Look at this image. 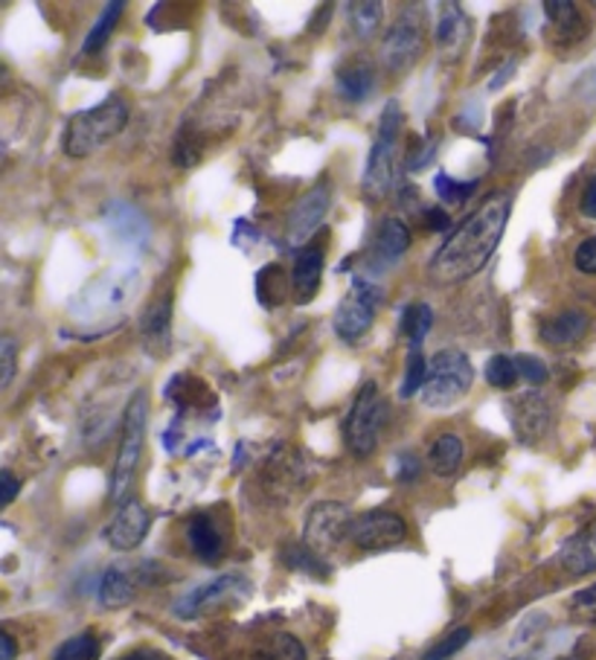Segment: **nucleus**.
<instances>
[{"label":"nucleus","mask_w":596,"mask_h":660,"mask_svg":"<svg viewBox=\"0 0 596 660\" xmlns=\"http://www.w3.org/2000/svg\"><path fill=\"white\" fill-rule=\"evenodd\" d=\"M513 213V196L506 189L491 193L475 213H468L460 227L443 242V248L430 256L428 274L437 286H460L484 270L491 254L498 250Z\"/></svg>","instance_id":"obj_1"},{"label":"nucleus","mask_w":596,"mask_h":660,"mask_svg":"<svg viewBox=\"0 0 596 660\" xmlns=\"http://www.w3.org/2000/svg\"><path fill=\"white\" fill-rule=\"evenodd\" d=\"M129 122V102L122 97H108L97 102L93 108L76 111L64 126V140L61 149L68 158H91L99 149H106L111 140L122 135V128Z\"/></svg>","instance_id":"obj_2"},{"label":"nucleus","mask_w":596,"mask_h":660,"mask_svg":"<svg viewBox=\"0 0 596 660\" xmlns=\"http://www.w3.org/2000/svg\"><path fill=\"white\" fill-rule=\"evenodd\" d=\"M146 428H149V391L140 387L135 396L129 398L126 413H122V434H120V451H117V463L111 472V486H108V498L111 503L129 501V489L135 483L137 465L143 457L146 445Z\"/></svg>","instance_id":"obj_3"},{"label":"nucleus","mask_w":596,"mask_h":660,"mask_svg":"<svg viewBox=\"0 0 596 660\" xmlns=\"http://www.w3.org/2000/svg\"><path fill=\"white\" fill-rule=\"evenodd\" d=\"M401 126H405V117H401V106L396 99H390L381 111V120H378V135L376 144L370 149V158H367V166H364V178H361V196L367 204L385 201V196L393 187V160H396V149H399V135Z\"/></svg>","instance_id":"obj_4"},{"label":"nucleus","mask_w":596,"mask_h":660,"mask_svg":"<svg viewBox=\"0 0 596 660\" xmlns=\"http://www.w3.org/2000/svg\"><path fill=\"white\" fill-rule=\"evenodd\" d=\"M471 382H475V367H471L468 355L460 349H439L428 361V378L419 393V402L425 407L446 411L471 391Z\"/></svg>","instance_id":"obj_5"},{"label":"nucleus","mask_w":596,"mask_h":660,"mask_svg":"<svg viewBox=\"0 0 596 660\" xmlns=\"http://www.w3.org/2000/svg\"><path fill=\"white\" fill-rule=\"evenodd\" d=\"M387 425V398L381 396L376 382H367L355 396L349 416L344 422V440L355 457H370L378 449L381 431Z\"/></svg>","instance_id":"obj_6"},{"label":"nucleus","mask_w":596,"mask_h":660,"mask_svg":"<svg viewBox=\"0 0 596 660\" xmlns=\"http://www.w3.org/2000/svg\"><path fill=\"white\" fill-rule=\"evenodd\" d=\"M381 301H385L381 286H376L372 279L355 277L347 297H344V301L338 303V308H335V317H332L335 335H338L340 341L364 338V335L372 329V323H376Z\"/></svg>","instance_id":"obj_7"},{"label":"nucleus","mask_w":596,"mask_h":660,"mask_svg":"<svg viewBox=\"0 0 596 660\" xmlns=\"http://www.w3.org/2000/svg\"><path fill=\"white\" fill-rule=\"evenodd\" d=\"M352 512L347 503L340 501H320L315 503L306 515V526H302V544L315 550L317 555L335 550L344 539H349L352 530Z\"/></svg>","instance_id":"obj_8"},{"label":"nucleus","mask_w":596,"mask_h":660,"mask_svg":"<svg viewBox=\"0 0 596 660\" xmlns=\"http://www.w3.org/2000/svg\"><path fill=\"white\" fill-rule=\"evenodd\" d=\"M329 207H332V180L324 178L317 180L315 187H311L309 193L291 207V213H288V248H302V245H309L311 236L324 227V218L326 213H329Z\"/></svg>","instance_id":"obj_9"},{"label":"nucleus","mask_w":596,"mask_h":660,"mask_svg":"<svg viewBox=\"0 0 596 660\" xmlns=\"http://www.w3.org/2000/svg\"><path fill=\"white\" fill-rule=\"evenodd\" d=\"M408 535V524L405 518L387 510L364 512L361 518H355L352 530H349V541L355 548L367 550V553H385L401 544Z\"/></svg>","instance_id":"obj_10"},{"label":"nucleus","mask_w":596,"mask_h":660,"mask_svg":"<svg viewBox=\"0 0 596 660\" xmlns=\"http://www.w3.org/2000/svg\"><path fill=\"white\" fill-rule=\"evenodd\" d=\"M250 593V582L239 573H227V577L212 579L207 585L189 591L183 600L175 602V614L178 617H198L212 608L227 605V602H242Z\"/></svg>","instance_id":"obj_11"},{"label":"nucleus","mask_w":596,"mask_h":660,"mask_svg":"<svg viewBox=\"0 0 596 660\" xmlns=\"http://www.w3.org/2000/svg\"><path fill=\"white\" fill-rule=\"evenodd\" d=\"M509 422H513V431L515 436H518V443H542L553 425L550 398L544 396L542 391H536V387L529 393H522V396H515L513 402H509Z\"/></svg>","instance_id":"obj_12"},{"label":"nucleus","mask_w":596,"mask_h":660,"mask_svg":"<svg viewBox=\"0 0 596 660\" xmlns=\"http://www.w3.org/2000/svg\"><path fill=\"white\" fill-rule=\"evenodd\" d=\"M419 56H423V27L410 18L393 23L381 41V61H385L387 73L405 76L408 70H414Z\"/></svg>","instance_id":"obj_13"},{"label":"nucleus","mask_w":596,"mask_h":660,"mask_svg":"<svg viewBox=\"0 0 596 660\" xmlns=\"http://www.w3.org/2000/svg\"><path fill=\"white\" fill-rule=\"evenodd\" d=\"M151 518L149 510L137 498H129L122 503L120 510L113 512V518L106 526V541L108 548L120 550V553H129V550H137L143 544V539L149 535Z\"/></svg>","instance_id":"obj_14"},{"label":"nucleus","mask_w":596,"mask_h":660,"mask_svg":"<svg viewBox=\"0 0 596 660\" xmlns=\"http://www.w3.org/2000/svg\"><path fill=\"white\" fill-rule=\"evenodd\" d=\"M140 341H143L146 353L155 358L169 353V346H172V292H160L146 306L143 317H140Z\"/></svg>","instance_id":"obj_15"},{"label":"nucleus","mask_w":596,"mask_h":660,"mask_svg":"<svg viewBox=\"0 0 596 660\" xmlns=\"http://www.w3.org/2000/svg\"><path fill=\"white\" fill-rule=\"evenodd\" d=\"M410 248V230L408 225L396 216H387L376 230V239L370 245V263L376 265L378 270L390 268L408 254Z\"/></svg>","instance_id":"obj_16"},{"label":"nucleus","mask_w":596,"mask_h":660,"mask_svg":"<svg viewBox=\"0 0 596 660\" xmlns=\"http://www.w3.org/2000/svg\"><path fill=\"white\" fill-rule=\"evenodd\" d=\"M320 279H324V248L309 245L297 256L295 268H291V294H295L297 306H309L320 292Z\"/></svg>","instance_id":"obj_17"},{"label":"nucleus","mask_w":596,"mask_h":660,"mask_svg":"<svg viewBox=\"0 0 596 660\" xmlns=\"http://www.w3.org/2000/svg\"><path fill=\"white\" fill-rule=\"evenodd\" d=\"M137 597V577L122 568V564H113L102 573V582H99V602L106 608H126L131 605Z\"/></svg>","instance_id":"obj_18"},{"label":"nucleus","mask_w":596,"mask_h":660,"mask_svg":"<svg viewBox=\"0 0 596 660\" xmlns=\"http://www.w3.org/2000/svg\"><path fill=\"white\" fill-rule=\"evenodd\" d=\"M562 564L574 577L596 571V521L585 526L582 533H576L574 539H567V544L562 548Z\"/></svg>","instance_id":"obj_19"},{"label":"nucleus","mask_w":596,"mask_h":660,"mask_svg":"<svg viewBox=\"0 0 596 660\" xmlns=\"http://www.w3.org/2000/svg\"><path fill=\"white\" fill-rule=\"evenodd\" d=\"M189 535V548L192 553L201 559V562H219L221 553H225V539H221L219 526L210 515H196L187 526Z\"/></svg>","instance_id":"obj_20"},{"label":"nucleus","mask_w":596,"mask_h":660,"mask_svg":"<svg viewBox=\"0 0 596 660\" xmlns=\"http://www.w3.org/2000/svg\"><path fill=\"white\" fill-rule=\"evenodd\" d=\"M585 329H588V317L582 315V312H562V315L547 317V321L542 323L538 335H542L544 344L567 346L574 344V341H579L582 335H585Z\"/></svg>","instance_id":"obj_21"},{"label":"nucleus","mask_w":596,"mask_h":660,"mask_svg":"<svg viewBox=\"0 0 596 660\" xmlns=\"http://www.w3.org/2000/svg\"><path fill=\"white\" fill-rule=\"evenodd\" d=\"M335 82H338L340 97L347 99V102H364V99L372 93L376 76H372V68L367 61L358 59L344 65V68L338 70V76H335Z\"/></svg>","instance_id":"obj_22"},{"label":"nucleus","mask_w":596,"mask_h":660,"mask_svg":"<svg viewBox=\"0 0 596 660\" xmlns=\"http://www.w3.org/2000/svg\"><path fill=\"white\" fill-rule=\"evenodd\" d=\"M544 12H547L553 27H556V32L562 38H567V41H579V38L588 36V21L582 18L579 7L570 3V0H547Z\"/></svg>","instance_id":"obj_23"},{"label":"nucleus","mask_w":596,"mask_h":660,"mask_svg":"<svg viewBox=\"0 0 596 660\" xmlns=\"http://www.w3.org/2000/svg\"><path fill=\"white\" fill-rule=\"evenodd\" d=\"M463 463V443L460 436L454 434H443L439 440H434L428 451V465L430 472L437 474V477H451Z\"/></svg>","instance_id":"obj_24"},{"label":"nucleus","mask_w":596,"mask_h":660,"mask_svg":"<svg viewBox=\"0 0 596 660\" xmlns=\"http://www.w3.org/2000/svg\"><path fill=\"white\" fill-rule=\"evenodd\" d=\"M347 21L349 30L358 41H370L372 36L381 27V18H385V3H378V0H364V3H349L347 7Z\"/></svg>","instance_id":"obj_25"},{"label":"nucleus","mask_w":596,"mask_h":660,"mask_svg":"<svg viewBox=\"0 0 596 660\" xmlns=\"http://www.w3.org/2000/svg\"><path fill=\"white\" fill-rule=\"evenodd\" d=\"M250 660H306V649H302L300 640L295 634H271V638H265L262 643L254 649V658Z\"/></svg>","instance_id":"obj_26"},{"label":"nucleus","mask_w":596,"mask_h":660,"mask_svg":"<svg viewBox=\"0 0 596 660\" xmlns=\"http://www.w3.org/2000/svg\"><path fill=\"white\" fill-rule=\"evenodd\" d=\"M286 283H291V277L286 279L282 268L277 263L265 265L257 277V297L265 308L280 306L282 297H286Z\"/></svg>","instance_id":"obj_27"},{"label":"nucleus","mask_w":596,"mask_h":660,"mask_svg":"<svg viewBox=\"0 0 596 660\" xmlns=\"http://www.w3.org/2000/svg\"><path fill=\"white\" fill-rule=\"evenodd\" d=\"M122 12H126V7H122V3H108V7L102 9L99 21L93 23L91 32H88V38H85V45H82L85 53H99V50L108 45V38H111L113 30H117V23H120Z\"/></svg>","instance_id":"obj_28"},{"label":"nucleus","mask_w":596,"mask_h":660,"mask_svg":"<svg viewBox=\"0 0 596 660\" xmlns=\"http://www.w3.org/2000/svg\"><path fill=\"white\" fill-rule=\"evenodd\" d=\"M463 32H466V21H463L460 7L457 3H443V16H439L437 23V45L443 50L460 47Z\"/></svg>","instance_id":"obj_29"},{"label":"nucleus","mask_w":596,"mask_h":660,"mask_svg":"<svg viewBox=\"0 0 596 660\" xmlns=\"http://www.w3.org/2000/svg\"><path fill=\"white\" fill-rule=\"evenodd\" d=\"M434 326V312L425 303H414L401 312V335L410 341V344H423L428 329Z\"/></svg>","instance_id":"obj_30"},{"label":"nucleus","mask_w":596,"mask_h":660,"mask_svg":"<svg viewBox=\"0 0 596 660\" xmlns=\"http://www.w3.org/2000/svg\"><path fill=\"white\" fill-rule=\"evenodd\" d=\"M425 378H428V361L423 355V344H410L408 349V370H405V382H401V398H410L423 393Z\"/></svg>","instance_id":"obj_31"},{"label":"nucleus","mask_w":596,"mask_h":660,"mask_svg":"<svg viewBox=\"0 0 596 660\" xmlns=\"http://www.w3.org/2000/svg\"><path fill=\"white\" fill-rule=\"evenodd\" d=\"M518 378H522V373H518L515 358H509V355H491L489 364H486V382L495 391H513Z\"/></svg>","instance_id":"obj_32"},{"label":"nucleus","mask_w":596,"mask_h":660,"mask_svg":"<svg viewBox=\"0 0 596 660\" xmlns=\"http://www.w3.org/2000/svg\"><path fill=\"white\" fill-rule=\"evenodd\" d=\"M99 654V640L93 631H82L76 638L64 640V643L56 649L53 660H97Z\"/></svg>","instance_id":"obj_33"},{"label":"nucleus","mask_w":596,"mask_h":660,"mask_svg":"<svg viewBox=\"0 0 596 660\" xmlns=\"http://www.w3.org/2000/svg\"><path fill=\"white\" fill-rule=\"evenodd\" d=\"M477 187H480V180L477 178H471L468 184L466 180H454L448 173H439L437 178H434V189H437V196L446 204L468 201V198L475 196Z\"/></svg>","instance_id":"obj_34"},{"label":"nucleus","mask_w":596,"mask_h":660,"mask_svg":"<svg viewBox=\"0 0 596 660\" xmlns=\"http://www.w3.org/2000/svg\"><path fill=\"white\" fill-rule=\"evenodd\" d=\"M468 640H471V629H466V625H463V629H454L451 634H446L439 643L430 646L423 660H451L454 654H460L463 649H466Z\"/></svg>","instance_id":"obj_35"},{"label":"nucleus","mask_w":596,"mask_h":660,"mask_svg":"<svg viewBox=\"0 0 596 660\" xmlns=\"http://www.w3.org/2000/svg\"><path fill=\"white\" fill-rule=\"evenodd\" d=\"M515 364H518V373H522L524 382L533 384V387H542V384H547V378H550V373L544 367V361L536 358V355H515Z\"/></svg>","instance_id":"obj_36"},{"label":"nucleus","mask_w":596,"mask_h":660,"mask_svg":"<svg viewBox=\"0 0 596 660\" xmlns=\"http://www.w3.org/2000/svg\"><path fill=\"white\" fill-rule=\"evenodd\" d=\"M172 160H175V166H181V169L196 166L198 160H201V144H198V140H192V135L181 131V135H178V140H175Z\"/></svg>","instance_id":"obj_37"},{"label":"nucleus","mask_w":596,"mask_h":660,"mask_svg":"<svg viewBox=\"0 0 596 660\" xmlns=\"http://www.w3.org/2000/svg\"><path fill=\"white\" fill-rule=\"evenodd\" d=\"M18 370V344L16 338H0V387L7 391Z\"/></svg>","instance_id":"obj_38"},{"label":"nucleus","mask_w":596,"mask_h":660,"mask_svg":"<svg viewBox=\"0 0 596 660\" xmlns=\"http://www.w3.org/2000/svg\"><path fill=\"white\" fill-rule=\"evenodd\" d=\"M437 149H439L437 137H428V140H419V149L410 151V158H408V169H410V173H423V169H428L430 160H434V155H437Z\"/></svg>","instance_id":"obj_39"},{"label":"nucleus","mask_w":596,"mask_h":660,"mask_svg":"<svg viewBox=\"0 0 596 660\" xmlns=\"http://www.w3.org/2000/svg\"><path fill=\"white\" fill-rule=\"evenodd\" d=\"M574 265L579 274H588V277H596V236H590V239H585L576 248L574 254Z\"/></svg>","instance_id":"obj_40"},{"label":"nucleus","mask_w":596,"mask_h":660,"mask_svg":"<svg viewBox=\"0 0 596 660\" xmlns=\"http://www.w3.org/2000/svg\"><path fill=\"white\" fill-rule=\"evenodd\" d=\"M419 472H423L419 457H416V454H401L399 463H396V477H399L401 483H414L416 477H419Z\"/></svg>","instance_id":"obj_41"},{"label":"nucleus","mask_w":596,"mask_h":660,"mask_svg":"<svg viewBox=\"0 0 596 660\" xmlns=\"http://www.w3.org/2000/svg\"><path fill=\"white\" fill-rule=\"evenodd\" d=\"M423 218H425V227H428L430 233H443V230H448V227H451V216H448L446 210H443V207H428V210L423 213Z\"/></svg>","instance_id":"obj_42"},{"label":"nucleus","mask_w":596,"mask_h":660,"mask_svg":"<svg viewBox=\"0 0 596 660\" xmlns=\"http://www.w3.org/2000/svg\"><path fill=\"white\" fill-rule=\"evenodd\" d=\"M0 486H3V498H0V503H3V506H12L18 498V489H21V483H18V477L9 472V469H3V472H0Z\"/></svg>","instance_id":"obj_43"},{"label":"nucleus","mask_w":596,"mask_h":660,"mask_svg":"<svg viewBox=\"0 0 596 660\" xmlns=\"http://www.w3.org/2000/svg\"><path fill=\"white\" fill-rule=\"evenodd\" d=\"M579 210H582V216L596 218V175L588 180V187H585V193H582Z\"/></svg>","instance_id":"obj_44"},{"label":"nucleus","mask_w":596,"mask_h":660,"mask_svg":"<svg viewBox=\"0 0 596 660\" xmlns=\"http://www.w3.org/2000/svg\"><path fill=\"white\" fill-rule=\"evenodd\" d=\"M574 608H579V611H588V614L596 620V585H590V588H585V591L576 593Z\"/></svg>","instance_id":"obj_45"},{"label":"nucleus","mask_w":596,"mask_h":660,"mask_svg":"<svg viewBox=\"0 0 596 660\" xmlns=\"http://www.w3.org/2000/svg\"><path fill=\"white\" fill-rule=\"evenodd\" d=\"M18 654V646L16 640H12V634L9 631H0V660H16Z\"/></svg>","instance_id":"obj_46"},{"label":"nucleus","mask_w":596,"mask_h":660,"mask_svg":"<svg viewBox=\"0 0 596 660\" xmlns=\"http://www.w3.org/2000/svg\"><path fill=\"white\" fill-rule=\"evenodd\" d=\"M117 660H169V654L158 652V649H135V652L122 654Z\"/></svg>","instance_id":"obj_47"},{"label":"nucleus","mask_w":596,"mask_h":660,"mask_svg":"<svg viewBox=\"0 0 596 660\" xmlns=\"http://www.w3.org/2000/svg\"><path fill=\"white\" fill-rule=\"evenodd\" d=\"M513 73H515V59H513V61H506V68L500 70V73L495 76V79H491V82H489V90L504 88V82H506V79H509V76H513Z\"/></svg>","instance_id":"obj_48"},{"label":"nucleus","mask_w":596,"mask_h":660,"mask_svg":"<svg viewBox=\"0 0 596 660\" xmlns=\"http://www.w3.org/2000/svg\"><path fill=\"white\" fill-rule=\"evenodd\" d=\"M590 88H594V93H590L588 99H594V102H596V76H594V85H590Z\"/></svg>","instance_id":"obj_49"},{"label":"nucleus","mask_w":596,"mask_h":660,"mask_svg":"<svg viewBox=\"0 0 596 660\" xmlns=\"http://www.w3.org/2000/svg\"><path fill=\"white\" fill-rule=\"evenodd\" d=\"M553 660H574V658H553Z\"/></svg>","instance_id":"obj_50"}]
</instances>
